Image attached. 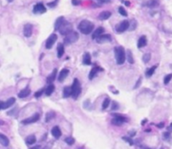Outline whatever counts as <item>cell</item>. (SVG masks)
Here are the masks:
<instances>
[{
	"label": "cell",
	"instance_id": "obj_41",
	"mask_svg": "<svg viewBox=\"0 0 172 149\" xmlns=\"http://www.w3.org/2000/svg\"><path fill=\"white\" fill-rule=\"evenodd\" d=\"M141 84H142V78L140 77V78H138V81H137L136 84H135V86H134V88H135V89H136V88H138V87L141 85Z\"/></svg>",
	"mask_w": 172,
	"mask_h": 149
},
{
	"label": "cell",
	"instance_id": "obj_7",
	"mask_svg": "<svg viewBox=\"0 0 172 149\" xmlns=\"http://www.w3.org/2000/svg\"><path fill=\"white\" fill-rule=\"evenodd\" d=\"M129 21L128 20H123L122 22H121L120 24H118L117 26H116V30L118 33H122V32H125L127 30H128L129 28Z\"/></svg>",
	"mask_w": 172,
	"mask_h": 149
},
{
	"label": "cell",
	"instance_id": "obj_25",
	"mask_svg": "<svg viewBox=\"0 0 172 149\" xmlns=\"http://www.w3.org/2000/svg\"><path fill=\"white\" fill-rule=\"evenodd\" d=\"M64 45L62 44V43H59L58 45H57V57L58 58H61V57L63 56L64 54Z\"/></svg>",
	"mask_w": 172,
	"mask_h": 149
},
{
	"label": "cell",
	"instance_id": "obj_10",
	"mask_svg": "<svg viewBox=\"0 0 172 149\" xmlns=\"http://www.w3.org/2000/svg\"><path fill=\"white\" fill-rule=\"evenodd\" d=\"M111 36L108 34H102L96 39V42L98 44H104L106 42H111Z\"/></svg>",
	"mask_w": 172,
	"mask_h": 149
},
{
	"label": "cell",
	"instance_id": "obj_9",
	"mask_svg": "<svg viewBox=\"0 0 172 149\" xmlns=\"http://www.w3.org/2000/svg\"><path fill=\"white\" fill-rule=\"evenodd\" d=\"M57 40V36L56 34H52L49 37L47 38V40H46V49H51L52 47V46L55 44L56 40Z\"/></svg>",
	"mask_w": 172,
	"mask_h": 149
},
{
	"label": "cell",
	"instance_id": "obj_3",
	"mask_svg": "<svg viewBox=\"0 0 172 149\" xmlns=\"http://www.w3.org/2000/svg\"><path fill=\"white\" fill-rule=\"evenodd\" d=\"M71 88H72V95L71 96L74 98V100H77L78 97L81 94L80 82L77 78H75L73 80V82L71 86Z\"/></svg>",
	"mask_w": 172,
	"mask_h": 149
},
{
	"label": "cell",
	"instance_id": "obj_18",
	"mask_svg": "<svg viewBox=\"0 0 172 149\" xmlns=\"http://www.w3.org/2000/svg\"><path fill=\"white\" fill-rule=\"evenodd\" d=\"M52 132V136L57 139H58L59 137L62 136V132H61V130H60V128L58 126H54L52 129V132Z\"/></svg>",
	"mask_w": 172,
	"mask_h": 149
},
{
	"label": "cell",
	"instance_id": "obj_34",
	"mask_svg": "<svg viewBox=\"0 0 172 149\" xmlns=\"http://www.w3.org/2000/svg\"><path fill=\"white\" fill-rule=\"evenodd\" d=\"M110 102H111V100H110V98H106L104 100V101H103V104H102V109L103 110H106L107 107L109 106V104H110Z\"/></svg>",
	"mask_w": 172,
	"mask_h": 149
},
{
	"label": "cell",
	"instance_id": "obj_43",
	"mask_svg": "<svg viewBox=\"0 0 172 149\" xmlns=\"http://www.w3.org/2000/svg\"><path fill=\"white\" fill-rule=\"evenodd\" d=\"M57 2H58V0H55L54 2H52V3H48L47 4V6L51 7V8H52V7H55L57 4Z\"/></svg>",
	"mask_w": 172,
	"mask_h": 149
},
{
	"label": "cell",
	"instance_id": "obj_24",
	"mask_svg": "<svg viewBox=\"0 0 172 149\" xmlns=\"http://www.w3.org/2000/svg\"><path fill=\"white\" fill-rule=\"evenodd\" d=\"M54 90H55V86L53 85L52 84H51L48 85L47 88H45V90H44V94H45L46 96H50L53 92H54Z\"/></svg>",
	"mask_w": 172,
	"mask_h": 149
},
{
	"label": "cell",
	"instance_id": "obj_28",
	"mask_svg": "<svg viewBox=\"0 0 172 149\" xmlns=\"http://www.w3.org/2000/svg\"><path fill=\"white\" fill-rule=\"evenodd\" d=\"M72 95V88L71 87L66 86L63 88V97L64 98H68Z\"/></svg>",
	"mask_w": 172,
	"mask_h": 149
},
{
	"label": "cell",
	"instance_id": "obj_45",
	"mask_svg": "<svg viewBox=\"0 0 172 149\" xmlns=\"http://www.w3.org/2000/svg\"><path fill=\"white\" fill-rule=\"evenodd\" d=\"M163 137L165 140H167V139H169V137H170V134L169 133V132H164V133L163 134Z\"/></svg>",
	"mask_w": 172,
	"mask_h": 149
},
{
	"label": "cell",
	"instance_id": "obj_33",
	"mask_svg": "<svg viewBox=\"0 0 172 149\" xmlns=\"http://www.w3.org/2000/svg\"><path fill=\"white\" fill-rule=\"evenodd\" d=\"M136 27H137V21H136L135 20H132L131 23L129 24V28H128V30H129L130 31H132V30H134L136 29Z\"/></svg>",
	"mask_w": 172,
	"mask_h": 149
},
{
	"label": "cell",
	"instance_id": "obj_46",
	"mask_svg": "<svg viewBox=\"0 0 172 149\" xmlns=\"http://www.w3.org/2000/svg\"><path fill=\"white\" fill-rule=\"evenodd\" d=\"M111 0H98V2H100L101 4H106V3H110Z\"/></svg>",
	"mask_w": 172,
	"mask_h": 149
},
{
	"label": "cell",
	"instance_id": "obj_31",
	"mask_svg": "<svg viewBox=\"0 0 172 149\" xmlns=\"http://www.w3.org/2000/svg\"><path fill=\"white\" fill-rule=\"evenodd\" d=\"M54 117H55V112H53V111L48 112V113H46V114L45 121H46V122H49V121L51 120H52Z\"/></svg>",
	"mask_w": 172,
	"mask_h": 149
},
{
	"label": "cell",
	"instance_id": "obj_14",
	"mask_svg": "<svg viewBox=\"0 0 172 149\" xmlns=\"http://www.w3.org/2000/svg\"><path fill=\"white\" fill-rule=\"evenodd\" d=\"M69 74V70L67 69V68H63V69H62L60 71L59 74H58V81L62 82L64 81L65 79H66V78L68 77V75Z\"/></svg>",
	"mask_w": 172,
	"mask_h": 149
},
{
	"label": "cell",
	"instance_id": "obj_21",
	"mask_svg": "<svg viewBox=\"0 0 172 149\" xmlns=\"http://www.w3.org/2000/svg\"><path fill=\"white\" fill-rule=\"evenodd\" d=\"M147 45V38L145 36H142L138 40V47L142 48Z\"/></svg>",
	"mask_w": 172,
	"mask_h": 149
},
{
	"label": "cell",
	"instance_id": "obj_29",
	"mask_svg": "<svg viewBox=\"0 0 172 149\" xmlns=\"http://www.w3.org/2000/svg\"><path fill=\"white\" fill-rule=\"evenodd\" d=\"M126 58L127 62L130 63V64H132L134 62V59H133V56H132V52L131 50H127L126 52Z\"/></svg>",
	"mask_w": 172,
	"mask_h": 149
},
{
	"label": "cell",
	"instance_id": "obj_19",
	"mask_svg": "<svg viewBox=\"0 0 172 149\" xmlns=\"http://www.w3.org/2000/svg\"><path fill=\"white\" fill-rule=\"evenodd\" d=\"M111 13L110 11H103V12H101L98 18L101 20H106L111 17Z\"/></svg>",
	"mask_w": 172,
	"mask_h": 149
},
{
	"label": "cell",
	"instance_id": "obj_37",
	"mask_svg": "<svg viewBox=\"0 0 172 149\" xmlns=\"http://www.w3.org/2000/svg\"><path fill=\"white\" fill-rule=\"evenodd\" d=\"M171 78H172V73L166 75V76L164 77V84H168L169 82V81L171 80Z\"/></svg>",
	"mask_w": 172,
	"mask_h": 149
},
{
	"label": "cell",
	"instance_id": "obj_16",
	"mask_svg": "<svg viewBox=\"0 0 172 149\" xmlns=\"http://www.w3.org/2000/svg\"><path fill=\"white\" fill-rule=\"evenodd\" d=\"M57 68H55V69L50 73L49 76L47 77V78H46V82L49 84H52V82L54 81L56 77H57Z\"/></svg>",
	"mask_w": 172,
	"mask_h": 149
},
{
	"label": "cell",
	"instance_id": "obj_15",
	"mask_svg": "<svg viewBox=\"0 0 172 149\" xmlns=\"http://www.w3.org/2000/svg\"><path fill=\"white\" fill-rule=\"evenodd\" d=\"M104 32H105V29L103 28V27H99V28L95 30L94 31V33L92 34V39L93 40H96L100 36H101L102 34H104Z\"/></svg>",
	"mask_w": 172,
	"mask_h": 149
},
{
	"label": "cell",
	"instance_id": "obj_54",
	"mask_svg": "<svg viewBox=\"0 0 172 149\" xmlns=\"http://www.w3.org/2000/svg\"><path fill=\"white\" fill-rule=\"evenodd\" d=\"M160 149H164V148H160Z\"/></svg>",
	"mask_w": 172,
	"mask_h": 149
},
{
	"label": "cell",
	"instance_id": "obj_48",
	"mask_svg": "<svg viewBox=\"0 0 172 149\" xmlns=\"http://www.w3.org/2000/svg\"><path fill=\"white\" fill-rule=\"evenodd\" d=\"M164 126V124L163 122H161V123H159V124H158L157 125V127L158 128H159V129H161V128H163Z\"/></svg>",
	"mask_w": 172,
	"mask_h": 149
},
{
	"label": "cell",
	"instance_id": "obj_13",
	"mask_svg": "<svg viewBox=\"0 0 172 149\" xmlns=\"http://www.w3.org/2000/svg\"><path fill=\"white\" fill-rule=\"evenodd\" d=\"M32 31H33V26L31 24H26L24 26V30H23V34L25 37H31L32 35Z\"/></svg>",
	"mask_w": 172,
	"mask_h": 149
},
{
	"label": "cell",
	"instance_id": "obj_49",
	"mask_svg": "<svg viewBox=\"0 0 172 149\" xmlns=\"http://www.w3.org/2000/svg\"><path fill=\"white\" fill-rule=\"evenodd\" d=\"M31 149H41V146H33V148H31Z\"/></svg>",
	"mask_w": 172,
	"mask_h": 149
},
{
	"label": "cell",
	"instance_id": "obj_40",
	"mask_svg": "<svg viewBox=\"0 0 172 149\" xmlns=\"http://www.w3.org/2000/svg\"><path fill=\"white\" fill-rule=\"evenodd\" d=\"M119 109V104L117 101H113L111 105V110H117Z\"/></svg>",
	"mask_w": 172,
	"mask_h": 149
},
{
	"label": "cell",
	"instance_id": "obj_32",
	"mask_svg": "<svg viewBox=\"0 0 172 149\" xmlns=\"http://www.w3.org/2000/svg\"><path fill=\"white\" fill-rule=\"evenodd\" d=\"M157 66H153V67H151L149 69H148L147 71H146V77L147 78H150L151 76H152L153 74H154V71L155 69H156Z\"/></svg>",
	"mask_w": 172,
	"mask_h": 149
},
{
	"label": "cell",
	"instance_id": "obj_17",
	"mask_svg": "<svg viewBox=\"0 0 172 149\" xmlns=\"http://www.w3.org/2000/svg\"><path fill=\"white\" fill-rule=\"evenodd\" d=\"M99 71H103V69H102V68H101L100 67H95V68H93L92 69H91V71H90V74H89V79L90 80H92L95 76H96L97 72H98Z\"/></svg>",
	"mask_w": 172,
	"mask_h": 149
},
{
	"label": "cell",
	"instance_id": "obj_38",
	"mask_svg": "<svg viewBox=\"0 0 172 149\" xmlns=\"http://www.w3.org/2000/svg\"><path fill=\"white\" fill-rule=\"evenodd\" d=\"M122 139L124 140V141H126L127 142H128L130 146H132V145L134 144L133 141H132V138H131L130 136H123V137H122Z\"/></svg>",
	"mask_w": 172,
	"mask_h": 149
},
{
	"label": "cell",
	"instance_id": "obj_35",
	"mask_svg": "<svg viewBox=\"0 0 172 149\" xmlns=\"http://www.w3.org/2000/svg\"><path fill=\"white\" fill-rule=\"evenodd\" d=\"M65 142L68 144V145L71 146V145H73V144H74V142H75V139L73 138V137H71V136L67 137V138H65Z\"/></svg>",
	"mask_w": 172,
	"mask_h": 149
},
{
	"label": "cell",
	"instance_id": "obj_23",
	"mask_svg": "<svg viewBox=\"0 0 172 149\" xmlns=\"http://www.w3.org/2000/svg\"><path fill=\"white\" fill-rule=\"evenodd\" d=\"M83 63L84 65H90L91 64V56L89 52H86L84 53L83 56Z\"/></svg>",
	"mask_w": 172,
	"mask_h": 149
},
{
	"label": "cell",
	"instance_id": "obj_52",
	"mask_svg": "<svg viewBox=\"0 0 172 149\" xmlns=\"http://www.w3.org/2000/svg\"><path fill=\"white\" fill-rule=\"evenodd\" d=\"M125 4H126V5H129L130 3H129V2H125Z\"/></svg>",
	"mask_w": 172,
	"mask_h": 149
},
{
	"label": "cell",
	"instance_id": "obj_11",
	"mask_svg": "<svg viewBox=\"0 0 172 149\" xmlns=\"http://www.w3.org/2000/svg\"><path fill=\"white\" fill-rule=\"evenodd\" d=\"M15 98H9V100H6L5 102H0V110H1L8 109L9 107H11L14 104H15Z\"/></svg>",
	"mask_w": 172,
	"mask_h": 149
},
{
	"label": "cell",
	"instance_id": "obj_2",
	"mask_svg": "<svg viewBox=\"0 0 172 149\" xmlns=\"http://www.w3.org/2000/svg\"><path fill=\"white\" fill-rule=\"evenodd\" d=\"M115 52V56L117 63L118 65H122L126 61V52L122 46H116L114 49Z\"/></svg>",
	"mask_w": 172,
	"mask_h": 149
},
{
	"label": "cell",
	"instance_id": "obj_22",
	"mask_svg": "<svg viewBox=\"0 0 172 149\" xmlns=\"http://www.w3.org/2000/svg\"><path fill=\"white\" fill-rule=\"evenodd\" d=\"M0 144L4 146H9V138L5 136V135H4L2 133H0Z\"/></svg>",
	"mask_w": 172,
	"mask_h": 149
},
{
	"label": "cell",
	"instance_id": "obj_12",
	"mask_svg": "<svg viewBox=\"0 0 172 149\" xmlns=\"http://www.w3.org/2000/svg\"><path fill=\"white\" fill-rule=\"evenodd\" d=\"M46 12V7L43 5V4L39 3L36 4L33 8V13L34 14H44Z\"/></svg>",
	"mask_w": 172,
	"mask_h": 149
},
{
	"label": "cell",
	"instance_id": "obj_4",
	"mask_svg": "<svg viewBox=\"0 0 172 149\" xmlns=\"http://www.w3.org/2000/svg\"><path fill=\"white\" fill-rule=\"evenodd\" d=\"M59 33L62 36H66L68 35L69 32L73 31V24L70 22H68L66 20H64L63 23L61 24V26L59 27L58 30Z\"/></svg>",
	"mask_w": 172,
	"mask_h": 149
},
{
	"label": "cell",
	"instance_id": "obj_36",
	"mask_svg": "<svg viewBox=\"0 0 172 149\" xmlns=\"http://www.w3.org/2000/svg\"><path fill=\"white\" fill-rule=\"evenodd\" d=\"M150 59H151V54L150 53H146V54L143 55V62H144V63L148 62L150 61Z\"/></svg>",
	"mask_w": 172,
	"mask_h": 149
},
{
	"label": "cell",
	"instance_id": "obj_50",
	"mask_svg": "<svg viewBox=\"0 0 172 149\" xmlns=\"http://www.w3.org/2000/svg\"><path fill=\"white\" fill-rule=\"evenodd\" d=\"M141 149H152V148H147V146H141Z\"/></svg>",
	"mask_w": 172,
	"mask_h": 149
},
{
	"label": "cell",
	"instance_id": "obj_39",
	"mask_svg": "<svg viewBox=\"0 0 172 149\" xmlns=\"http://www.w3.org/2000/svg\"><path fill=\"white\" fill-rule=\"evenodd\" d=\"M118 12H119V14H121L122 16H127V11L125 10V8H123V7H119V8H118Z\"/></svg>",
	"mask_w": 172,
	"mask_h": 149
},
{
	"label": "cell",
	"instance_id": "obj_1",
	"mask_svg": "<svg viewBox=\"0 0 172 149\" xmlns=\"http://www.w3.org/2000/svg\"><path fill=\"white\" fill-rule=\"evenodd\" d=\"M94 27L95 26L92 22H90V20H83L79 23L78 28L79 30V31L83 35H89L93 31Z\"/></svg>",
	"mask_w": 172,
	"mask_h": 149
},
{
	"label": "cell",
	"instance_id": "obj_26",
	"mask_svg": "<svg viewBox=\"0 0 172 149\" xmlns=\"http://www.w3.org/2000/svg\"><path fill=\"white\" fill-rule=\"evenodd\" d=\"M36 137L35 135H31V136H28L25 139V142H26L28 145H32V144L36 143Z\"/></svg>",
	"mask_w": 172,
	"mask_h": 149
},
{
	"label": "cell",
	"instance_id": "obj_42",
	"mask_svg": "<svg viewBox=\"0 0 172 149\" xmlns=\"http://www.w3.org/2000/svg\"><path fill=\"white\" fill-rule=\"evenodd\" d=\"M44 90L45 89H41V90H39V91H37V92L35 94V96H36V98H38V97H40V96L42 94V93L44 92Z\"/></svg>",
	"mask_w": 172,
	"mask_h": 149
},
{
	"label": "cell",
	"instance_id": "obj_44",
	"mask_svg": "<svg viewBox=\"0 0 172 149\" xmlns=\"http://www.w3.org/2000/svg\"><path fill=\"white\" fill-rule=\"evenodd\" d=\"M72 4L74 6H78L81 4V1L80 0H72Z\"/></svg>",
	"mask_w": 172,
	"mask_h": 149
},
{
	"label": "cell",
	"instance_id": "obj_8",
	"mask_svg": "<svg viewBox=\"0 0 172 149\" xmlns=\"http://www.w3.org/2000/svg\"><path fill=\"white\" fill-rule=\"evenodd\" d=\"M40 118H41L40 114H39V113H36V114H34L32 116H31V117L26 118V119H25V120H23L21 121V123L22 124H25V125H28V124L35 123V122H36V121H38L39 120H40Z\"/></svg>",
	"mask_w": 172,
	"mask_h": 149
},
{
	"label": "cell",
	"instance_id": "obj_20",
	"mask_svg": "<svg viewBox=\"0 0 172 149\" xmlns=\"http://www.w3.org/2000/svg\"><path fill=\"white\" fill-rule=\"evenodd\" d=\"M30 94H31V89L28 88H25L19 93L18 96H19V98H25V97H27V96H29Z\"/></svg>",
	"mask_w": 172,
	"mask_h": 149
},
{
	"label": "cell",
	"instance_id": "obj_51",
	"mask_svg": "<svg viewBox=\"0 0 172 149\" xmlns=\"http://www.w3.org/2000/svg\"><path fill=\"white\" fill-rule=\"evenodd\" d=\"M169 129L172 130V123H170V125H169Z\"/></svg>",
	"mask_w": 172,
	"mask_h": 149
},
{
	"label": "cell",
	"instance_id": "obj_30",
	"mask_svg": "<svg viewBox=\"0 0 172 149\" xmlns=\"http://www.w3.org/2000/svg\"><path fill=\"white\" fill-rule=\"evenodd\" d=\"M146 5L148 8H154V7H157L159 5V2H158V0H148L146 3Z\"/></svg>",
	"mask_w": 172,
	"mask_h": 149
},
{
	"label": "cell",
	"instance_id": "obj_6",
	"mask_svg": "<svg viewBox=\"0 0 172 149\" xmlns=\"http://www.w3.org/2000/svg\"><path fill=\"white\" fill-rule=\"evenodd\" d=\"M112 116H114V118L111 120V123L115 126H122L123 123L127 121V118L120 114H113Z\"/></svg>",
	"mask_w": 172,
	"mask_h": 149
},
{
	"label": "cell",
	"instance_id": "obj_27",
	"mask_svg": "<svg viewBox=\"0 0 172 149\" xmlns=\"http://www.w3.org/2000/svg\"><path fill=\"white\" fill-rule=\"evenodd\" d=\"M65 20L64 19V17H62V16H61V17H59V18H57V20H56V22H55V30H58V29H59V27L61 26V24L63 23V21Z\"/></svg>",
	"mask_w": 172,
	"mask_h": 149
},
{
	"label": "cell",
	"instance_id": "obj_5",
	"mask_svg": "<svg viewBox=\"0 0 172 149\" xmlns=\"http://www.w3.org/2000/svg\"><path fill=\"white\" fill-rule=\"evenodd\" d=\"M78 34L76 31H71L69 32L68 35L65 36L64 37V44L66 45H70L72 43L76 42L78 40Z\"/></svg>",
	"mask_w": 172,
	"mask_h": 149
},
{
	"label": "cell",
	"instance_id": "obj_53",
	"mask_svg": "<svg viewBox=\"0 0 172 149\" xmlns=\"http://www.w3.org/2000/svg\"><path fill=\"white\" fill-rule=\"evenodd\" d=\"M7 1H8L9 3H12V2L14 1V0H7Z\"/></svg>",
	"mask_w": 172,
	"mask_h": 149
},
{
	"label": "cell",
	"instance_id": "obj_47",
	"mask_svg": "<svg viewBox=\"0 0 172 149\" xmlns=\"http://www.w3.org/2000/svg\"><path fill=\"white\" fill-rule=\"evenodd\" d=\"M128 134L130 135V137H132V136H135L136 132H135V130H132V132H129V133H128Z\"/></svg>",
	"mask_w": 172,
	"mask_h": 149
}]
</instances>
